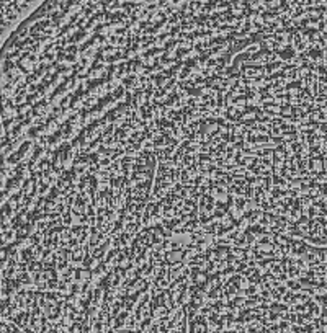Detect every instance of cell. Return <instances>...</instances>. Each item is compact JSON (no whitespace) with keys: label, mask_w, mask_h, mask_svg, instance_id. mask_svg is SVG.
<instances>
[{"label":"cell","mask_w":327,"mask_h":333,"mask_svg":"<svg viewBox=\"0 0 327 333\" xmlns=\"http://www.w3.org/2000/svg\"><path fill=\"white\" fill-rule=\"evenodd\" d=\"M23 0H0V16L8 13L10 10H13L16 5H20Z\"/></svg>","instance_id":"1"}]
</instances>
